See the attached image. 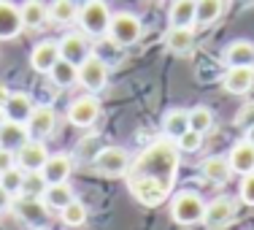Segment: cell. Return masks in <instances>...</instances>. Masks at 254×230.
Listing matches in <instances>:
<instances>
[{"label":"cell","mask_w":254,"mask_h":230,"mask_svg":"<svg viewBox=\"0 0 254 230\" xmlns=\"http://www.w3.org/2000/svg\"><path fill=\"white\" fill-rule=\"evenodd\" d=\"M179 171V147H173L171 138H162V141H154L152 147L146 149L141 157L135 160V165H130V176H146L160 181L162 187L171 190L173 179H176Z\"/></svg>","instance_id":"obj_1"},{"label":"cell","mask_w":254,"mask_h":230,"mask_svg":"<svg viewBox=\"0 0 254 230\" xmlns=\"http://www.w3.org/2000/svg\"><path fill=\"white\" fill-rule=\"evenodd\" d=\"M203 214H205V201L192 190L179 192V195L171 201V217L179 222V225H195V222H203Z\"/></svg>","instance_id":"obj_2"},{"label":"cell","mask_w":254,"mask_h":230,"mask_svg":"<svg viewBox=\"0 0 254 230\" xmlns=\"http://www.w3.org/2000/svg\"><path fill=\"white\" fill-rule=\"evenodd\" d=\"M78 25H81L84 33L89 35H103L108 33V25H111V11H108L106 0H87V3L78 8Z\"/></svg>","instance_id":"obj_3"},{"label":"cell","mask_w":254,"mask_h":230,"mask_svg":"<svg viewBox=\"0 0 254 230\" xmlns=\"http://www.w3.org/2000/svg\"><path fill=\"white\" fill-rule=\"evenodd\" d=\"M108 35H111L114 44L119 46H132L141 41L143 35V25L135 14L130 11H122V14H114L111 16V25H108Z\"/></svg>","instance_id":"obj_4"},{"label":"cell","mask_w":254,"mask_h":230,"mask_svg":"<svg viewBox=\"0 0 254 230\" xmlns=\"http://www.w3.org/2000/svg\"><path fill=\"white\" fill-rule=\"evenodd\" d=\"M130 154L125 152L122 147H103L98 154H95V168L103 176H122V173L130 171Z\"/></svg>","instance_id":"obj_5"},{"label":"cell","mask_w":254,"mask_h":230,"mask_svg":"<svg viewBox=\"0 0 254 230\" xmlns=\"http://www.w3.org/2000/svg\"><path fill=\"white\" fill-rule=\"evenodd\" d=\"M235 217H238V203H235L233 198L222 195V198H216L214 203H205L203 225L211 228V230H222V228H227Z\"/></svg>","instance_id":"obj_6"},{"label":"cell","mask_w":254,"mask_h":230,"mask_svg":"<svg viewBox=\"0 0 254 230\" xmlns=\"http://www.w3.org/2000/svg\"><path fill=\"white\" fill-rule=\"evenodd\" d=\"M127 181H130V192L135 195V201L143 203V206H160L168 198V192H171L168 187H162L160 181L146 179V176H130Z\"/></svg>","instance_id":"obj_7"},{"label":"cell","mask_w":254,"mask_h":230,"mask_svg":"<svg viewBox=\"0 0 254 230\" xmlns=\"http://www.w3.org/2000/svg\"><path fill=\"white\" fill-rule=\"evenodd\" d=\"M106 81H108V65H106V60L89 54V57L78 65V84H84L89 92H98V89L106 87Z\"/></svg>","instance_id":"obj_8"},{"label":"cell","mask_w":254,"mask_h":230,"mask_svg":"<svg viewBox=\"0 0 254 230\" xmlns=\"http://www.w3.org/2000/svg\"><path fill=\"white\" fill-rule=\"evenodd\" d=\"M100 117V103L92 95H84V98H76L68 108V122L76 125V128H89L95 125Z\"/></svg>","instance_id":"obj_9"},{"label":"cell","mask_w":254,"mask_h":230,"mask_svg":"<svg viewBox=\"0 0 254 230\" xmlns=\"http://www.w3.org/2000/svg\"><path fill=\"white\" fill-rule=\"evenodd\" d=\"M16 162H19V168L22 171H41L44 168V162L49 160V152H46V144L41 141H27V144H22L19 149H16Z\"/></svg>","instance_id":"obj_10"},{"label":"cell","mask_w":254,"mask_h":230,"mask_svg":"<svg viewBox=\"0 0 254 230\" xmlns=\"http://www.w3.org/2000/svg\"><path fill=\"white\" fill-rule=\"evenodd\" d=\"M54 128H57V111H54L52 106H35L33 114H30V119H27L30 136L46 138L54 133Z\"/></svg>","instance_id":"obj_11"},{"label":"cell","mask_w":254,"mask_h":230,"mask_svg":"<svg viewBox=\"0 0 254 230\" xmlns=\"http://www.w3.org/2000/svg\"><path fill=\"white\" fill-rule=\"evenodd\" d=\"M57 60H60V44L57 41H41V44H35V49L30 52V65H33V71H38V74H49Z\"/></svg>","instance_id":"obj_12"},{"label":"cell","mask_w":254,"mask_h":230,"mask_svg":"<svg viewBox=\"0 0 254 230\" xmlns=\"http://www.w3.org/2000/svg\"><path fill=\"white\" fill-rule=\"evenodd\" d=\"M70 171H73V157L70 154H49V160L44 162L41 173H44L46 184H60V181H68Z\"/></svg>","instance_id":"obj_13"},{"label":"cell","mask_w":254,"mask_h":230,"mask_svg":"<svg viewBox=\"0 0 254 230\" xmlns=\"http://www.w3.org/2000/svg\"><path fill=\"white\" fill-rule=\"evenodd\" d=\"M225 89L230 95H244L254 87V65H238V68H227L222 78Z\"/></svg>","instance_id":"obj_14"},{"label":"cell","mask_w":254,"mask_h":230,"mask_svg":"<svg viewBox=\"0 0 254 230\" xmlns=\"http://www.w3.org/2000/svg\"><path fill=\"white\" fill-rule=\"evenodd\" d=\"M16 214L27 222V225H44L46 217H49V209H46L44 198H30V195H22L16 201Z\"/></svg>","instance_id":"obj_15"},{"label":"cell","mask_w":254,"mask_h":230,"mask_svg":"<svg viewBox=\"0 0 254 230\" xmlns=\"http://www.w3.org/2000/svg\"><path fill=\"white\" fill-rule=\"evenodd\" d=\"M19 16H22V27L38 30L49 22V5L44 0H25L19 5Z\"/></svg>","instance_id":"obj_16"},{"label":"cell","mask_w":254,"mask_h":230,"mask_svg":"<svg viewBox=\"0 0 254 230\" xmlns=\"http://www.w3.org/2000/svg\"><path fill=\"white\" fill-rule=\"evenodd\" d=\"M60 57L63 60H68V63H73V65H81L84 60L89 57V41L84 38V35H65L63 41H60Z\"/></svg>","instance_id":"obj_17"},{"label":"cell","mask_w":254,"mask_h":230,"mask_svg":"<svg viewBox=\"0 0 254 230\" xmlns=\"http://www.w3.org/2000/svg\"><path fill=\"white\" fill-rule=\"evenodd\" d=\"M22 30V16L11 0H0V41L16 38Z\"/></svg>","instance_id":"obj_18"},{"label":"cell","mask_w":254,"mask_h":230,"mask_svg":"<svg viewBox=\"0 0 254 230\" xmlns=\"http://www.w3.org/2000/svg\"><path fill=\"white\" fill-rule=\"evenodd\" d=\"M230 160V168H233L235 173H252L254 171V144L252 141H238L233 149H230L227 154Z\"/></svg>","instance_id":"obj_19"},{"label":"cell","mask_w":254,"mask_h":230,"mask_svg":"<svg viewBox=\"0 0 254 230\" xmlns=\"http://www.w3.org/2000/svg\"><path fill=\"white\" fill-rule=\"evenodd\" d=\"M30 141V130H27V122H14V119H5L3 128H0V147L5 149H19L22 144Z\"/></svg>","instance_id":"obj_20"},{"label":"cell","mask_w":254,"mask_h":230,"mask_svg":"<svg viewBox=\"0 0 254 230\" xmlns=\"http://www.w3.org/2000/svg\"><path fill=\"white\" fill-rule=\"evenodd\" d=\"M3 108H5V117H8V119H14V122H27L35 106H33V100H30V95L11 92L8 100L3 103Z\"/></svg>","instance_id":"obj_21"},{"label":"cell","mask_w":254,"mask_h":230,"mask_svg":"<svg viewBox=\"0 0 254 230\" xmlns=\"http://www.w3.org/2000/svg\"><path fill=\"white\" fill-rule=\"evenodd\" d=\"M44 203L46 209H54V211H63L65 206L73 201V187L68 184V181H60V184H46L44 190Z\"/></svg>","instance_id":"obj_22"},{"label":"cell","mask_w":254,"mask_h":230,"mask_svg":"<svg viewBox=\"0 0 254 230\" xmlns=\"http://www.w3.org/2000/svg\"><path fill=\"white\" fill-rule=\"evenodd\" d=\"M165 46L173 54H187L195 49V30L192 27H171L165 35Z\"/></svg>","instance_id":"obj_23"},{"label":"cell","mask_w":254,"mask_h":230,"mask_svg":"<svg viewBox=\"0 0 254 230\" xmlns=\"http://www.w3.org/2000/svg\"><path fill=\"white\" fill-rule=\"evenodd\" d=\"M225 60L230 68H238V65H254V44L252 41H233L225 49Z\"/></svg>","instance_id":"obj_24"},{"label":"cell","mask_w":254,"mask_h":230,"mask_svg":"<svg viewBox=\"0 0 254 230\" xmlns=\"http://www.w3.org/2000/svg\"><path fill=\"white\" fill-rule=\"evenodd\" d=\"M195 5H197V0H173L171 11H168L171 27H192V22H195Z\"/></svg>","instance_id":"obj_25"},{"label":"cell","mask_w":254,"mask_h":230,"mask_svg":"<svg viewBox=\"0 0 254 230\" xmlns=\"http://www.w3.org/2000/svg\"><path fill=\"white\" fill-rule=\"evenodd\" d=\"M203 176L208 181H214V184H225V181L233 176V168H230V160L227 157H208V160H203Z\"/></svg>","instance_id":"obj_26"},{"label":"cell","mask_w":254,"mask_h":230,"mask_svg":"<svg viewBox=\"0 0 254 230\" xmlns=\"http://www.w3.org/2000/svg\"><path fill=\"white\" fill-rule=\"evenodd\" d=\"M49 76H52V81L57 84V87L68 89V87H73V84L78 81V65H73V63H68V60L60 57L57 63H54V68L49 71Z\"/></svg>","instance_id":"obj_27"},{"label":"cell","mask_w":254,"mask_h":230,"mask_svg":"<svg viewBox=\"0 0 254 230\" xmlns=\"http://www.w3.org/2000/svg\"><path fill=\"white\" fill-rule=\"evenodd\" d=\"M162 130H165L168 138H179L181 133H187L190 130V111H184V108L168 111L165 119H162Z\"/></svg>","instance_id":"obj_28"},{"label":"cell","mask_w":254,"mask_h":230,"mask_svg":"<svg viewBox=\"0 0 254 230\" xmlns=\"http://www.w3.org/2000/svg\"><path fill=\"white\" fill-rule=\"evenodd\" d=\"M78 16V5L76 0H52L49 3V19L57 25H70Z\"/></svg>","instance_id":"obj_29"},{"label":"cell","mask_w":254,"mask_h":230,"mask_svg":"<svg viewBox=\"0 0 254 230\" xmlns=\"http://www.w3.org/2000/svg\"><path fill=\"white\" fill-rule=\"evenodd\" d=\"M222 8H225V3H222V0H197V5H195V22H200V25H214V22L219 19Z\"/></svg>","instance_id":"obj_30"},{"label":"cell","mask_w":254,"mask_h":230,"mask_svg":"<svg viewBox=\"0 0 254 230\" xmlns=\"http://www.w3.org/2000/svg\"><path fill=\"white\" fill-rule=\"evenodd\" d=\"M60 217H63V222L68 228H81L84 222H87V217H89V211H87V206L84 203H78L76 198L70 201L68 206H65L63 211H60Z\"/></svg>","instance_id":"obj_31"},{"label":"cell","mask_w":254,"mask_h":230,"mask_svg":"<svg viewBox=\"0 0 254 230\" xmlns=\"http://www.w3.org/2000/svg\"><path fill=\"white\" fill-rule=\"evenodd\" d=\"M190 128L197 130L203 136V133H208L211 128H214V114H211V108L205 106H195L190 111Z\"/></svg>","instance_id":"obj_32"},{"label":"cell","mask_w":254,"mask_h":230,"mask_svg":"<svg viewBox=\"0 0 254 230\" xmlns=\"http://www.w3.org/2000/svg\"><path fill=\"white\" fill-rule=\"evenodd\" d=\"M46 190V179L41 171H25V181H22V192L19 195H30V198H41Z\"/></svg>","instance_id":"obj_33"},{"label":"cell","mask_w":254,"mask_h":230,"mask_svg":"<svg viewBox=\"0 0 254 230\" xmlns=\"http://www.w3.org/2000/svg\"><path fill=\"white\" fill-rule=\"evenodd\" d=\"M22 181H25V171H22L19 165L8 168L5 173H0V184H3L11 195H19L22 192Z\"/></svg>","instance_id":"obj_34"},{"label":"cell","mask_w":254,"mask_h":230,"mask_svg":"<svg viewBox=\"0 0 254 230\" xmlns=\"http://www.w3.org/2000/svg\"><path fill=\"white\" fill-rule=\"evenodd\" d=\"M176 147L181 149V152H197V149L203 147V136L190 128L187 133H181V136L176 138Z\"/></svg>","instance_id":"obj_35"},{"label":"cell","mask_w":254,"mask_h":230,"mask_svg":"<svg viewBox=\"0 0 254 230\" xmlns=\"http://www.w3.org/2000/svg\"><path fill=\"white\" fill-rule=\"evenodd\" d=\"M241 201L249 203V206H254V171L246 173L244 181H241Z\"/></svg>","instance_id":"obj_36"},{"label":"cell","mask_w":254,"mask_h":230,"mask_svg":"<svg viewBox=\"0 0 254 230\" xmlns=\"http://www.w3.org/2000/svg\"><path fill=\"white\" fill-rule=\"evenodd\" d=\"M235 125H241V128H249V125H254V103H246V106L241 108L238 117H235Z\"/></svg>","instance_id":"obj_37"},{"label":"cell","mask_w":254,"mask_h":230,"mask_svg":"<svg viewBox=\"0 0 254 230\" xmlns=\"http://www.w3.org/2000/svg\"><path fill=\"white\" fill-rule=\"evenodd\" d=\"M14 165H16V154H14V149L0 147V173H5L8 168H14Z\"/></svg>","instance_id":"obj_38"},{"label":"cell","mask_w":254,"mask_h":230,"mask_svg":"<svg viewBox=\"0 0 254 230\" xmlns=\"http://www.w3.org/2000/svg\"><path fill=\"white\" fill-rule=\"evenodd\" d=\"M11 198H14V195H11V192L5 190L3 184H0V211H3V209H8V206H11Z\"/></svg>","instance_id":"obj_39"},{"label":"cell","mask_w":254,"mask_h":230,"mask_svg":"<svg viewBox=\"0 0 254 230\" xmlns=\"http://www.w3.org/2000/svg\"><path fill=\"white\" fill-rule=\"evenodd\" d=\"M8 89H5V84H0V103H5V100H8Z\"/></svg>","instance_id":"obj_40"},{"label":"cell","mask_w":254,"mask_h":230,"mask_svg":"<svg viewBox=\"0 0 254 230\" xmlns=\"http://www.w3.org/2000/svg\"><path fill=\"white\" fill-rule=\"evenodd\" d=\"M246 141L254 144V125H249V128H246Z\"/></svg>","instance_id":"obj_41"},{"label":"cell","mask_w":254,"mask_h":230,"mask_svg":"<svg viewBox=\"0 0 254 230\" xmlns=\"http://www.w3.org/2000/svg\"><path fill=\"white\" fill-rule=\"evenodd\" d=\"M5 119H8V117H5V108H3V103H0V128H3Z\"/></svg>","instance_id":"obj_42"}]
</instances>
